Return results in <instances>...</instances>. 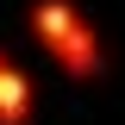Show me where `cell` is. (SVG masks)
<instances>
[{"mask_svg": "<svg viewBox=\"0 0 125 125\" xmlns=\"http://www.w3.org/2000/svg\"><path fill=\"white\" fill-rule=\"evenodd\" d=\"M31 31H38V44H44L69 75H81V81L100 75V38H94L88 13H81L75 0H38V6H31Z\"/></svg>", "mask_w": 125, "mask_h": 125, "instance_id": "obj_1", "label": "cell"}, {"mask_svg": "<svg viewBox=\"0 0 125 125\" xmlns=\"http://www.w3.org/2000/svg\"><path fill=\"white\" fill-rule=\"evenodd\" d=\"M31 106H38V88H31V75L19 69V62H6L0 69V125H25Z\"/></svg>", "mask_w": 125, "mask_h": 125, "instance_id": "obj_2", "label": "cell"}]
</instances>
